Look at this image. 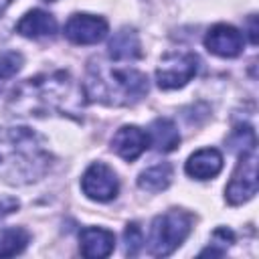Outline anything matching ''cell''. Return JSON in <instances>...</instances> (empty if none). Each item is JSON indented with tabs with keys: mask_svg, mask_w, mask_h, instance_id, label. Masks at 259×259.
Listing matches in <instances>:
<instances>
[{
	"mask_svg": "<svg viewBox=\"0 0 259 259\" xmlns=\"http://www.w3.org/2000/svg\"><path fill=\"white\" fill-rule=\"evenodd\" d=\"M85 91L77 81L65 73H42L18 83L10 97L8 109L14 115H69L79 117L85 105Z\"/></svg>",
	"mask_w": 259,
	"mask_h": 259,
	"instance_id": "6da1fadb",
	"label": "cell"
},
{
	"mask_svg": "<svg viewBox=\"0 0 259 259\" xmlns=\"http://www.w3.org/2000/svg\"><path fill=\"white\" fill-rule=\"evenodd\" d=\"M51 166L45 140L28 127H0V178L8 184L40 180Z\"/></svg>",
	"mask_w": 259,
	"mask_h": 259,
	"instance_id": "7a4b0ae2",
	"label": "cell"
},
{
	"mask_svg": "<svg viewBox=\"0 0 259 259\" xmlns=\"http://www.w3.org/2000/svg\"><path fill=\"white\" fill-rule=\"evenodd\" d=\"M83 91L89 101L115 107L134 105L148 93V77L136 69H121L97 59L87 67Z\"/></svg>",
	"mask_w": 259,
	"mask_h": 259,
	"instance_id": "3957f363",
	"label": "cell"
},
{
	"mask_svg": "<svg viewBox=\"0 0 259 259\" xmlns=\"http://www.w3.org/2000/svg\"><path fill=\"white\" fill-rule=\"evenodd\" d=\"M192 214L186 210H168L158 214L150 227L148 249L154 257H166L174 253L192 231Z\"/></svg>",
	"mask_w": 259,
	"mask_h": 259,
	"instance_id": "277c9868",
	"label": "cell"
},
{
	"mask_svg": "<svg viewBox=\"0 0 259 259\" xmlns=\"http://www.w3.org/2000/svg\"><path fill=\"white\" fill-rule=\"evenodd\" d=\"M198 71V57L194 53H168L160 59L156 69V83L160 89H180Z\"/></svg>",
	"mask_w": 259,
	"mask_h": 259,
	"instance_id": "5b68a950",
	"label": "cell"
},
{
	"mask_svg": "<svg viewBox=\"0 0 259 259\" xmlns=\"http://www.w3.org/2000/svg\"><path fill=\"white\" fill-rule=\"evenodd\" d=\"M227 202L237 206L251 200L257 194V154L255 150L239 152V162L233 172L231 182L227 184Z\"/></svg>",
	"mask_w": 259,
	"mask_h": 259,
	"instance_id": "8992f818",
	"label": "cell"
},
{
	"mask_svg": "<svg viewBox=\"0 0 259 259\" xmlns=\"http://www.w3.org/2000/svg\"><path fill=\"white\" fill-rule=\"evenodd\" d=\"M81 188H83L87 198L97 200V202H107V200H113L117 196L119 180L107 164L93 162L81 178Z\"/></svg>",
	"mask_w": 259,
	"mask_h": 259,
	"instance_id": "52a82bcc",
	"label": "cell"
},
{
	"mask_svg": "<svg viewBox=\"0 0 259 259\" xmlns=\"http://www.w3.org/2000/svg\"><path fill=\"white\" fill-rule=\"evenodd\" d=\"M107 34V20L95 14H73L65 24V36L75 45H95Z\"/></svg>",
	"mask_w": 259,
	"mask_h": 259,
	"instance_id": "ba28073f",
	"label": "cell"
},
{
	"mask_svg": "<svg viewBox=\"0 0 259 259\" xmlns=\"http://www.w3.org/2000/svg\"><path fill=\"white\" fill-rule=\"evenodd\" d=\"M204 47L223 59L239 57L243 51V34L231 24H214L204 36Z\"/></svg>",
	"mask_w": 259,
	"mask_h": 259,
	"instance_id": "9c48e42d",
	"label": "cell"
},
{
	"mask_svg": "<svg viewBox=\"0 0 259 259\" xmlns=\"http://www.w3.org/2000/svg\"><path fill=\"white\" fill-rule=\"evenodd\" d=\"M148 146V134L138 125H123L111 138V150L125 162H134L136 158H140Z\"/></svg>",
	"mask_w": 259,
	"mask_h": 259,
	"instance_id": "30bf717a",
	"label": "cell"
},
{
	"mask_svg": "<svg viewBox=\"0 0 259 259\" xmlns=\"http://www.w3.org/2000/svg\"><path fill=\"white\" fill-rule=\"evenodd\" d=\"M115 247V235L101 227H85L79 233V251L83 257L101 259L111 255Z\"/></svg>",
	"mask_w": 259,
	"mask_h": 259,
	"instance_id": "8fae6325",
	"label": "cell"
},
{
	"mask_svg": "<svg viewBox=\"0 0 259 259\" xmlns=\"http://www.w3.org/2000/svg\"><path fill=\"white\" fill-rule=\"evenodd\" d=\"M184 170L188 176H192L196 180L214 178L223 170V154L217 148H202L186 160Z\"/></svg>",
	"mask_w": 259,
	"mask_h": 259,
	"instance_id": "7c38bea8",
	"label": "cell"
},
{
	"mask_svg": "<svg viewBox=\"0 0 259 259\" xmlns=\"http://www.w3.org/2000/svg\"><path fill=\"white\" fill-rule=\"evenodd\" d=\"M16 32L26 36V38H42V36H53L57 32V20L53 14L34 8L28 10L18 22H16Z\"/></svg>",
	"mask_w": 259,
	"mask_h": 259,
	"instance_id": "4fadbf2b",
	"label": "cell"
},
{
	"mask_svg": "<svg viewBox=\"0 0 259 259\" xmlns=\"http://www.w3.org/2000/svg\"><path fill=\"white\" fill-rule=\"evenodd\" d=\"M107 53L113 61H136L142 57V42H140V36L134 28H119L109 45H107Z\"/></svg>",
	"mask_w": 259,
	"mask_h": 259,
	"instance_id": "5bb4252c",
	"label": "cell"
},
{
	"mask_svg": "<svg viewBox=\"0 0 259 259\" xmlns=\"http://www.w3.org/2000/svg\"><path fill=\"white\" fill-rule=\"evenodd\" d=\"M146 134H148L150 146H154V150L156 152H162V154H168V152L176 150L178 144H180L178 127L168 117H156L150 123V127H148Z\"/></svg>",
	"mask_w": 259,
	"mask_h": 259,
	"instance_id": "9a60e30c",
	"label": "cell"
},
{
	"mask_svg": "<svg viewBox=\"0 0 259 259\" xmlns=\"http://www.w3.org/2000/svg\"><path fill=\"white\" fill-rule=\"evenodd\" d=\"M170 182H172V164L168 162H158L146 168L138 176V186L146 192H162L170 186Z\"/></svg>",
	"mask_w": 259,
	"mask_h": 259,
	"instance_id": "2e32d148",
	"label": "cell"
},
{
	"mask_svg": "<svg viewBox=\"0 0 259 259\" xmlns=\"http://www.w3.org/2000/svg\"><path fill=\"white\" fill-rule=\"evenodd\" d=\"M30 235L22 227H6L0 229V257H12L24 251Z\"/></svg>",
	"mask_w": 259,
	"mask_h": 259,
	"instance_id": "e0dca14e",
	"label": "cell"
},
{
	"mask_svg": "<svg viewBox=\"0 0 259 259\" xmlns=\"http://www.w3.org/2000/svg\"><path fill=\"white\" fill-rule=\"evenodd\" d=\"M233 241H235V235H233V231H231V229H225V227H221V229H217V231L212 233L208 249H204L200 255H223V253L227 251V247H229Z\"/></svg>",
	"mask_w": 259,
	"mask_h": 259,
	"instance_id": "ac0fdd59",
	"label": "cell"
},
{
	"mask_svg": "<svg viewBox=\"0 0 259 259\" xmlns=\"http://www.w3.org/2000/svg\"><path fill=\"white\" fill-rule=\"evenodd\" d=\"M123 243H125V255L134 257L144 247V233L138 223H130L123 231Z\"/></svg>",
	"mask_w": 259,
	"mask_h": 259,
	"instance_id": "d6986e66",
	"label": "cell"
},
{
	"mask_svg": "<svg viewBox=\"0 0 259 259\" xmlns=\"http://www.w3.org/2000/svg\"><path fill=\"white\" fill-rule=\"evenodd\" d=\"M247 26H249V40H251V45H257V16L255 14L249 16Z\"/></svg>",
	"mask_w": 259,
	"mask_h": 259,
	"instance_id": "ffe728a7",
	"label": "cell"
},
{
	"mask_svg": "<svg viewBox=\"0 0 259 259\" xmlns=\"http://www.w3.org/2000/svg\"><path fill=\"white\" fill-rule=\"evenodd\" d=\"M14 208H18V202H16V200H12V198L0 200V217H4V214H8V212H12Z\"/></svg>",
	"mask_w": 259,
	"mask_h": 259,
	"instance_id": "44dd1931",
	"label": "cell"
},
{
	"mask_svg": "<svg viewBox=\"0 0 259 259\" xmlns=\"http://www.w3.org/2000/svg\"><path fill=\"white\" fill-rule=\"evenodd\" d=\"M12 2H14V0H0V16L4 14V10H6V8L12 4Z\"/></svg>",
	"mask_w": 259,
	"mask_h": 259,
	"instance_id": "7402d4cb",
	"label": "cell"
},
{
	"mask_svg": "<svg viewBox=\"0 0 259 259\" xmlns=\"http://www.w3.org/2000/svg\"><path fill=\"white\" fill-rule=\"evenodd\" d=\"M2 83H4V79H2V77H0V89H2Z\"/></svg>",
	"mask_w": 259,
	"mask_h": 259,
	"instance_id": "603a6c76",
	"label": "cell"
},
{
	"mask_svg": "<svg viewBox=\"0 0 259 259\" xmlns=\"http://www.w3.org/2000/svg\"><path fill=\"white\" fill-rule=\"evenodd\" d=\"M47 2H53V0H47Z\"/></svg>",
	"mask_w": 259,
	"mask_h": 259,
	"instance_id": "cb8c5ba5",
	"label": "cell"
}]
</instances>
